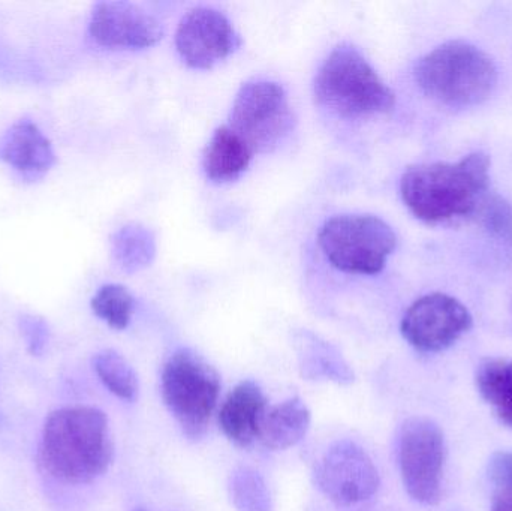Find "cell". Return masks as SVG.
Returning a JSON list of instances; mask_svg holds the SVG:
<instances>
[{
    "instance_id": "cell-1",
    "label": "cell",
    "mask_w": 512,
    "mask_h": 511,
    "mask_svg": "<svg viewBox=\"0 0 512 511\" xmlns=\"http://www.w3.org/2000/svg\"><path fill=\"white\" fill-rule=\"evenodd\" d=\"M113 455L110 423L98 408H60L45 420L39 459L53 479L68 485L92 483L107 473Z\"/></svg>"
},
{
    "instance_id": "cell-2",
    "label": "cell",
    "mask_w": 512,
    "mask_h": 511,
    "mask_svg": "<svg viewBox=\"0 0 512 511\" xmlns=\"http://www.w3.org/2000/svg\"><path fill=\"white\" fill-rule=\"evenodd\" d=\"M490 183V159L477 152L456 164L414 165L403 174L400 192L421 221L436 224L471 215Z\"/></svg>"
},
{
    "instance_id": "cell-3",
    "label": "cell",
    "mask_w": 512,
    "mask_h": 511,
    "mask_svg": "<svg viewBox=\"0 0 512 511\" xmlns=\"http://www.w3.org/2000/svg\"><path fill=\"white\" fill-rule=\"evenodd\" d=\"M415 78L430 98L450 107H472L492 95L498 68L486 51L453 41L426 54L415 68Z\"/></svg>"
},
{
    "instance_id": "cell-4",
    "label": "cell",
    "mask_w": 512,
    "mask_h": 511,
    "mask_svg": "<svg viewBox=\"0 0 512 511\" xmlns=\"http://www.w3.org/2000/svg\"><path fill=\"white\" fill-rule=\"evenodd\" d=\"M315 99L330 113L346 119L388 113L396 104L393 90L366 57L346 44L334 48L319 68Z\"/></svg>"
},
{
    "instance_id": "cell-5",
    "label": "cell",
    "mask_w": 512,
    "mask_h": 511,
    "mask_svg": "<svg viewBox=\"0 0 512 511\" xmlns=\"http://www.w3.org/2000/svg\"><path fill=\"white\" fill-rule=\"evenodd\" d=\"M161 392L165 405L183 434L198 440L206 434L221 393V377L194 351L171 354L162 369Z\"/></svg>"
},
{
    "instance_id": "cell-6",
    "label": "cell",
    "mask_w": 512,
    "mask_h": 511,
    "mask_svg": "<svg viewBox=\"0 0 512 511\" xmlns=\"http://www.w3.org/2000/svg\"><path fill=\"white\" fill-rule=\"evenodd\" d=\"M318 243L331 266L346 273L376 275L396 249L393 228L372 215H339L328 219Z\"/></svg>"
},
{
    "instance_id": "cell-7",
    "label": "cell",
    "mask_w": 512,
    "mask_h": 511,
    "mask_svg": "<svg viewBox=\"0 0 512 511\" xmlns=\"http://www.w3.org/2000/svg\"><path fill=\"white\" fill-rule=\"evenodd\" d=\"M230 128L246 141L252 152H270L291 132L294 117L288 96L274 81L243 84L233 102Z\"/></svg>"
},
{
    "instance_id": "cell-8",
    "label": "cell",
    "mask_w": 512,
    "mask_h": 511,
    "mask_svg": "<svg viewBox=\"0 0 512 511\" xmlns=\"http://www.w3.org/2000/svg\"><path fill=\"white\" fill-rule=\"evenodd\" d=\"M445 438L435 422L412 417L399 437V465L403 485L412 500L435 506L441 500L445 465Z\"/></svg>"
},
{
    "instance_id": "cell-9",
    "label": "cell",
    "mask_w": 512,
    "mask_h": 511,
    "mask_svg": "<svg viewBox=\"0 0 512 511\" xmlns=\"http://www.w3.org/2000/svg\"><path fill=\"white\" fill-rule=\"evenodd\" d=\"M316 486L337 506L351 507L370 500L379 489L372 458L358 444L337 441L315 465Z\"/></svg>"
},
{
    "instance_id": "cell-10",
    "label": "cell",
    "mask_w": 512,
    "mask_h": 511,
    "mask_svg": "<svg viewBox=\"0 0 512 511\" xmlns=\"http://www.w3.org/2000/svg\"><path fill=\"white\" fill-rule=\"evenodd\" d=\"M472 327V315L465 305L433 293L412 303L402 320V335L412 347L424 353H438L459 341Z\"/></svg>"
},
{
    "instance_id": "cell-11",
    "label": "cell",
    "mask_w": 512,
    "mask_h": 511,
    "mask_svg": "<svg viewBox=\"0 0 512 511\" xmlns=\"http://www.w3.org/2000/svg\"><path fill=\"white\" fill-rule=\"evenodd\" d=\"M240 38L231 21L218 9H191L176 32V48L191 68L209 69L239 48Z\"/></svg>"
},
{
    "instance_id": "cell-12",
    "label": "cell",
    "mask_w": 512,
    "mask_h": 511,
    "mask_svg": "<svg viewBox=\"0 0 512 511\" xmlns=\"http://www.w3.org/2000/svg\"><path fill=\"white\" fill-rule=\"evenodd\" d=\"M89 33L101 47L138 50L158 44L164 27L134 3L99 2L90 15Z\"/></svg>"
},
{
    "instance_id": "cell-13",
    "label": "cell",
    "mask_w": 512,
    "mask_h": 511,
    "mask_svg": "<svg viewBox=\"0 0 512 511\" xmlns=\"http://www.w3.org/2000/svg\"><path fill=\"white\" fill-rule=\"evenodd\" d=\"M0 161L26 182H36L54 167L56 153L47 135L24 117L0 135Z\"/></svg>"
},
{
    "instance_id": "cell-14",
    "label": "cell",
    "mask_w": 512,
    "mask_h": 511,
    "mask_svg": "<svg viewBox=\"0 0 512 511\" xmlns=\"http://www.w3.org/2000/svg\"><path fill=\"white\" fill-rule=\"evenodd\" d=\"M267 410L264 393L254 381L234 387L219 411V425L225 437L239 447L258 440L259 423Z\"/></svg>"
},
{
    "instance_id": "cell-15",
    "label": "cell",
    "mask_w": 512,
    "mask_h": 511,
    "mask_svg": "<svg viewBox=\"0 0 512 511\" xmlns=\"http://www.w3.org/2000/svg\"><path fill=\"white\" fill-rule=\"evenodd\" d=\"M310 428V411L300 398L267 407L259 423L258 440L270 450L297 446Z\"/></svg>"
},
{
    "instance_id": "cell-16",
    "label": "cell",
    "mask_w": 512,
    "mask_h": 511,
    "mask_svg": "<svg viewBox=\"0 0 512 511\" xmlns=\"http://www.w3.org/2000/svg\"><path fill=\"white\" fill-rule=\"evenodd\" d=\"M251 147L230 126L216 129L204 152L203 167L206 176L216 183L239 179L251 164Z\"/></svg>"
},
{
    "instance_id": "cell-17",
    "label": "cell",
    "mask_w": 512,
    "mask_h": 511,
    "mask_svg": "<svg viewBox=\"0 0 512 511\" xmlns=\"http://www.w3.org/2000/svg\"><path fill=\"white\" fill-rule=\"evenodd\" d=\"M298 363L301 377L306 380L333 381L336 384H351L354 381V372L342 354L315 338L301 344Z\"/></svg>"
},
{
    "instance_id": "cell-18",
    "label": "cell",
    "mask_w": 512,
    "mask_h": 511,
    "mask_svg": "<svg viewBox=\"0 0 512 511\" xmlns=\"http://www.w3.org/2000/svg\"><path fill=\"white\" fill-rule=\"evenodd\" d=\"M477 387L498 419L512 429V360L490 359L481 363Z\"/></svg>"
},
{
    "instance_id": "cell-19",
    "label": "cell",
    "mask_w": 512,
    "mask_h": 511,
    "mask_svg": "<svg viewBox=\"0 0 512 511\" xmlns=\"http://www.w3.org/2000/svg\"><path fill=\"white\" fill-rule=\"evenodd\" d=\"M155 254V237L143 225H125L111 237V255L123 272L135 273L146 269Z\"/></svg>"
},
{
    "instance_id": "cell-20",
    "label": "cell",
    "mask_w": 512,
    "mask_h": 511,
    "mask_svg": "<svg viewBox=\"0 0 512 511\" xmlns=\"http://www.w3.org/2000/svg\"><path fill=\"white\" fill-rule=\"evenodd\" d=\"M93 369L99 380L117 398L134 401L138 395V377L128 360L114 350L96 354Z\"/></svg>"
},
{
    "instance_id": "cell-21",
    "label": "cell",
    "mask_w": 512,
    "mask_h": 511,
    "mask_svg": "<svg viewBox=\"0 0 512 511\" xmlns=\"http://www.w3.org/2000/svg\"><path fill=\"white\" fill-rule=\"evenodd\" d=\"M231 501L239 511H273L270 491L261 474L248 467H240L230 477Z\"/></svg>"
},
{
    "instance_id": "cell-22",
    "label": "cell",
    "mask_w": 512,
    "mask_h": 511,
    "mask_svg": "<svg viewBox=\"0 0 512 511\" xmlns=\"http://www.w3.org/2000/svg\"><path fill=\"white\" fill-rule=\"evenodd\" d=\"M92 311L111 329L125 330L134 312V297L123 285L107 284L93 296Z\"/></svg>"
},
{
    "instance_id": "cell-23",
    "label": "cell",
    "mask_w": 512,
    "mask_h": 511,
    "mask_svg": "<svg viewBox=\"0 0 512 511\" xmlns=\"http://www.w3.org/2000/svg\"><path fill=\"white\" fill-rule=\"evenodd\" d=\"M489 473L493 485L492 511H512V452L493 456Z\"/></svg>"
},
{
    "instance_id": "cell-24",
    "label": "cell",
    "mask_w": 512,
    "mask_h": 511,
    "mask_svg": "<svg viewBox=\"0 0 512 511\" xmlns=\"http://www.w3.org/2000/svg\"><path fill=\"white\" fill-rule=\"evenodd\" d=\"M481 222L492 236L512 245V206L505 198H487L481 210Z\"/></svg>"
},
{
    "instance_id": "cell-25",
    "label": "cell",
    "mask_w": 512,
    "mask_h": 511,
    "mask_svg": "<svg viewBox=\"0 0 512 511\" xmlns=\"http://www.w3.org/2000/svg\"><path fill=\"white\" fill-rule=\"evenodd\" d=\"M18 326H20L21 335L26 341L27 351L32 356H41L50 341V329H48L47 321L44 318L36 317V315L24 314L21 315Z\"/></svg>"
},
{
    "instance_id": "cell-26",
    "label": "cell",
    "mask_w": 512,
    "mask_h": 511,
    "mask_svg": "<svg viewBox=\"0 0 512 511\" xmlns=\"http://www.w3.org/2000/svg\"><path fill=\"white\" fill-rule=\"evenodd\" d=\"M134 511H146V510H143V509H137V510H134Z\"/></svg>"
}]
</instances>
